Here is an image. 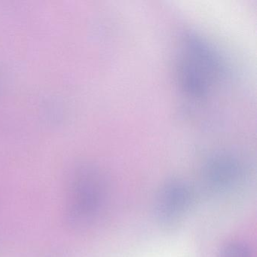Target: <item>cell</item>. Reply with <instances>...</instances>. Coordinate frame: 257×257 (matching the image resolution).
<instances>
[{
    "mask_svg": "<svg viewBox=\"0 0 257 257\" xmlns=\"http://www.w3.org/2000/svg\"><path fill=\"white\" fill-rule=\"evenodd\" d=\"M102 180L95 174L76 177L67 187V216L74 226H85L100 213L104 201Z\"/></svg>",
    "mask_w": 257,
    "mask_h": 257,
    "instance_id": "1",
    "label": "cell"
},
{
    "mask_svg": "<svg viewBox=\"0 0 257 257\" xmlns=\"http://www.w3.org/2000/svg\"><path fill=\"white\" fill-rule=\"evenodd\" d=\"M192 200V191L186 183L177 180L167 183L156 200L158 218L165 225H174L189 209Z\"/></svg>",
    "mask_w": 257,
    "mask_h": 257,
    "instance_id": "2",
    "label": "cell"
},
{
    "mask_svg": "<svg viewBox=\"0 0 257 257\" xmlns=\"http://www.w3.org/2000/svg\"><path fill=\"white\" fill-rule=\"evenodd\" d=\"M242 169L238 159L228 155H218L209 159L204 174L210 184L218 189H224L237 181Z\"/></svg>",
    "mask_w": 257,
    "mask_h": 257,
    "instance_id": "3",
    "label": "cell"
},
{
    "mask_svg": "<svg viewBox=\"0 0 257 257\" xmlns=\"http://www.w3.org/2000/svg\"><path fill=\"white\" fill-rule=\"evenodd\" d=\"M207 70L193 58L183 59L179 67V77L183 90L189 95L202 97L208 91V82L204 71Z\"/></svg>",
    "mask_w": 257,
    "mask_h": 257,
    "instance_id": "4",
    "label": "cell"
},
{
    "mask_svg": "<svg viewBox=\"0 0 257 257\" xmlns=\"http://www.w3.org/2000/svg\"><path fill=\"white\" fill-rule=\"evenodd\" d=\"M221 257H250V252L243 243H231L222 249Z\"/></svg>",
    "mask_w": 257,
    "mask_h": 257,
    "instance_id": "5",
    "label": "cell"
}]
</instances>
